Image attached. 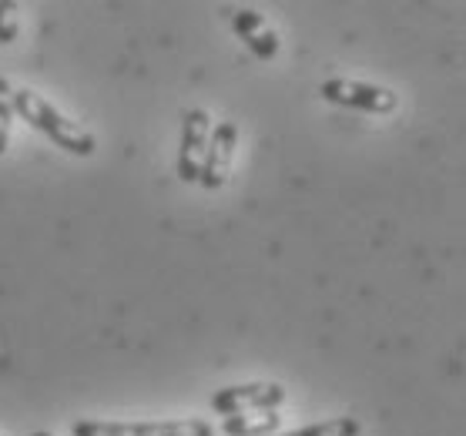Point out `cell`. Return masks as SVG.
I'll list each match as a JSON object with an SVG mask.
<instances>
[{
    "instance_id": "cell-11",
    "label": "cell",
    "mask_w": 466,
    "mask_h": 436,
    "mask_svg": "<svg viewBox=\"0 0 466 436\" xmlns=\"http://www.w3.org/2000/svg\"><path fill=\"white\" fill-rule=\"evenodd\" d=\"M21 34L17 24V4H0V44H14Z\"/></svg>"
},
{
    "instance_id": "cell-6",
    "label": "cell",
    "mask_w": 466,
    "mask_h": 436,
    "mask_svg": "<svg viewBox=\"0 0 466 436\" xmlns=\"http://www.w3.org/2000/svg\"><path fill=\"white\" fill-rule=\"evenodd\" d=\"M208 135H212V117L202 107H191L181 117V145H178V178L185 185H195L202 175L205 148H208Z\"/></svg>"
},
{
    "instance_id": "cell-8",
    "label": "cell",
    "mask_w": 466,
    "mask_h": 436,
    "mask_svg": "<svg viewBox=\"0 0 466 436\" xmlns=\"http://www.w3.org/2000/svg\"><path fill=\"white\" fill-rule=\"evenodd\" d=\"M282 426L279 410H265V413H238L222 420V436H272Z\"/></svg>"
},
{
    "instance_id": "cell-1",
    "label": "cell",
    "mask_w": 466,
    "mask_h": 436,
    "mask_svg": "<svg viewBox=\"0 0 466 436\" xmlns=\"http://www.w3.org/2000/svg\"><path fill=\"white\" fill-rule=\"evenodd\" d=\"M14 115H21L34 131H41L47 138L64 148L67 155H77V158H91L97 151V138L85 125H77L71 117L57 111V107L47 101L44 95L31 91V87H21V91H14Z\"/></svg>"
},
{
    "instance_id": "cell-5",
    "label": "cell",
    "mask_w": 466,
    "mask_h": 436,
    "mask_svg": "<svg viewBox=\"0 0 466 436\" xmlns=\"http://www.w3.org/2000/svg\"><path fill=\"white\" fill-rule=\"evenodd\" d=\"M235 148H238V125H235V121H218V125H212L208 148H205V161H202V175H198V185H202V188H208V192L225 188V181L232 175Z\"/></svg>"
},
{
    "instance_id": "cell-7",
    "label": "cell",
    "mask_w": 466,
    "mask_h": 436,
    "mask_svg": "<svg viewBox=\"0 0 466 436\" xmlns=\"http://www.w3.org/2000/svg\"><path fill=\"white\" fill-rule=\"evenodd\" d=\"M232 27L258 61H272L279 54V34L265 24V17L258 11H248V7H245V11H235Z\"/></svg>"
},
{
    "instance_id": "cell-2",
    "label": "cell",
    "mask_w": 466,
    "mask_h": 436,
    "mask_svg": "<svg viewBox=\"0 0 466 436\" xmlns=\"http://www.w3.org/2000/svg\"><path fill=\"white\" fill-rule=\"evenodd\" d=\"M71 436H215L208 420H155V423H85L71 426Z\"/></svg>"
},
{
    "instance_id": "cell-4",
    "label": "cell",
    "mask_w": 466,
    "mask_h": 436,
    "mask_svg": "<svg viewBox=\"0 0 466 436\" xmlns=\"http://www.w3.org/2000/svg\"><path fill=\"white\" fill-rule=\"evenodd\" d=\"M286 386L282 383H238L225 386L212 396V410L222 416L238 413H265V410H279L286 403Z\"/></svg>"
},
{
    "instance_id": "cell-12",
    "label": "cell",
    "mask_w": 466,
    "mask_h": 436,
    "mask_svg": "<svg viewBox=\"0 0 466 436\" xmlns=\"http://www.w3.org/2000/svg\"><path fill=\"white\" fill-rule=\"evenodd\" d=\"M31 436H51V433H31Z\"/></svg>"
},
{
    "instance_id": "cell-3",
    "label": "cell",
    "mask_w": 466,
    "mask_h": 436,
    "mask_svg": "<svg viewBox=\"0 0 466 436\" xmlns=\"http://www.w3.org/2000/svg\"><path fill=\"white\" fill-rule=\"evenodd\" d=\"M322 101L339 107H352V111H366V115H392L400 97L392 95L390 87L366 85V81H350V77H332L322 81L319 87Z\"/></svg>"
},
{
    "instance_id": "cell-10",
    "label": "cell",
    "mask_w": 466,
    "mask_h": 436,
    "mask_svg": "<svg viewBox=\"0 0 466 436\" xmlns=\"http://www.w3.org/2000/svg\"><path fill=\"white\" fill-rule=\"evenodd\" d=\"M14 87L7 77H0V155L11 145V131H14Z\"/></svg>"
},
{
    "instance_id": "cell-9",
    "label": "cell",
    "mask_w": 466,
    "mask_h": 436,
    "mask_svg": "<svg viewBox=\"0 0 466 436\" xmlns=\"http://www.w3.org/2000/svg\"><path fill=\"white\" fill-rule=\"evenodd\" d=\"M360 433H362V423L356 416H332V420L302 426V430H292V433H282V436H360Z\"/></svg>"
}]
</instances>
